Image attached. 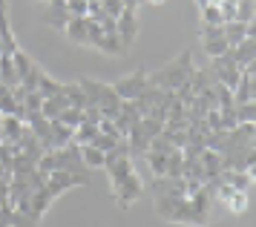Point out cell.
Instances as JSON below:
<instances>
[{"label":"cell","mask_w":256,"mask_h":227,"mask_svg":"<svg viewBox=\"0 0 256 227\" xmlns=\"http://www.w3.org/2000/svg\"><path fill=\"white\" fill-rule=\"evenodd\" d=\"M0 227H12V224H9V222H0Z\"/></svg>","instance_id":"40"},{"label":"cell","mask_w":256,"mask_h":227,"mask_svg":"<svg viewBox=\"0 0 256 227\" xmlns=\"http://www.w3.org/2000/svg\"><path fill=\"white\" fill-rule=\"evenodd\" d=\"M58 121H60V124H66V126H72V130H75V126H78V124L84 121V112H81V110H72V106H66V110L60 112Z\"/></svg>","instance_id":"30"},{"label":"cell","mask_w":256,"mask_h":227,"mask_svg":"<svg viewBox=\"0 0 256 227\" xmlns=\"http://www.w3.org/2000/svg\"><path fill=\"white\" fill-rule=\"evenodd\" d=\"M198 161H202V170H204V178H216L222 172V152H213V150L204 147V152L198 156Z\"/></svg>","instance_id":"13"},{"label":"cell","mask_w":256,"mask_h":227,"mask_svg":"<svg viewBox=\"0 0 256 227\" xmlns=\"http://www.w3.org/2000/svg\"><path fill=\"white\" fill-rule=\"evenodd\" d=\"M95 132H98V124H90V121H81V124L72 130V144H78V147H84V144H90L95 138Z\"/></svg>","instance_id":"21"},{"label":"cell","mask_w":256,"mask_h":227,"mask_svg":"<svg viewBox=\"0 0 256 227\" xmlns=\"http://www.w3.org/2000/svg\"><path fill=\"white\" fill-rule=\"evenodd\" d=\"M64 34L70 38L72 44L86 46V18H70V23H66Z\"/></svg>","instance_id":"16"},{"label":"cell","mask_w":256,"mask_h":227,"mask_svg":"<svg viewBox=\"0 0 256 227\" xmlns=\"http://www.w3.org/2000/svg\"><path fill=\"white\" fill-rule=\"evenodd\" d=\"M222 0H196V6L198 9H204V6H219Z\"/></svg>","instance_id":"37"},{"label":"cell","mask_w":256,"mask_h":227,"mask_svg":"<svg viewBox=\"0 0 256 227\" xmlns=\"http://www.w3.org/2000/svg\"><path fill=\"white\" fill-rule=\"evenodd\" d=\"M12 64H14V72H18L20 86H24L26 92H35L38 90V78H40V72H44V69L38 66L35 60L24 52V49H18V52L12 55Z\"/></svg>","instance_id":"2"},{"label":"cell","mask_w":256,"mask_h":227,"mask_svg":"<svg viewBox=\"0 0 256 227\" xmlns=\"http://www.w3.org/2000/svg\"><path fill=\"white\" fill-rule=\"evenodd\" d=\"M40 106H44V95L40 92H26V98H24L26 112H40Z\"/></svg>","instance_id":"32"},{"label":"cell","mask_w":256,"mask_h":227,"mask_svg":"<svg viewBox=\"0 0 256 227\" xmlns=\"http://www.w3.org/2000/svg\"><path fill=\"white\" fill-rule=\"evenodd\" d=\"M213 202H219L228 213H233V216H239V213H244L248 210V193L244 190H233V187H228V184H216V190H213Z\"/></svg>","instance_id":"6"},{"label":"cell","mask_w":256,"mask_h":227,"mask_svg":"<svg viewBox=\"0 0 256 227\" xmlns=\"http://www.w3.org/2000/svg\"><path fill=\"white\" fill-rule=\"evenodd\" d=\"M222 34H224L228 46H236V44H242L244 38H256V26L254 23L230 20V23H222Z\"/></svg>","instance_id":"10"},{"label":"cell","mask_w":256,"mask_h":227,"mask_svg":"<svg viewBox=\"0 0 256 227\" xmlns=\"http://www.w3.org/2000/svg\"><path fill=\"white\" fill-rule=\"evenodd\" d=\"M78 152H81V161H84V167H86V170H104L106 152L95 150L92 144H84V147H78Z\"/></svg>","instance_id":"14"},{"label":"cell","mask_w":256,"mask_h":227,"mask_svg":"<svg viewBox=\"0 0 256 227\" xmlns=\"http://www.w3.org/2000/svg\"><path fill=\"white\" fill-rule=\"evenodd\" d=\"M202 46H204L208 58H219V55H224V52L230 49L228 40H224V34H219V38H202Z\"/></svg>","instance_id":"24"},{"label":"cell","mask_w":256,"mask_h":227,"mask_svg":"<svg viewBox=\"0 0 256 227\" xmlns=\"http://www.w3.org/2000/svg\"><path fill=\"white\" fill-rule=\"evenodd\" d=\"M64 98H66V104H70L72 110H84L86 106V95H84L78 80L75 84H64Z\"/></svg>","instance_id":"20"},{"label":"cell","mask_w":256,"mask_h":227,"mask_svg":"<svg viewBox=\"0 0 256 227\" xmlns=\"http://www.w3.org/2000/svg\"><path fill=\"white\" fill-rule=\"evenodd\" d=\"M101 6H104V12L112 20H118V14L124 12V3H121V0H101Z\"/></svg>","instance_id":"35"},{"label":"cell","mask_w":256,"mask_h":227,"mask_svg":"<svg viewBox=\"0 0 256 227\" xmlns=\"http://www.w3.org/2000/svg\"><path fill=\"white\" fill-rule=\"evenodd\" d=\"M254 176L256 172H248V170H222L219 172V182L233 187V190H250V184H254Z\"/></svg>","instance_id":"12"},{"label":"cell","mask_w":256,"mask_h":227,"mask_svg":"<svg viewBox=\"0 0 256 227\" xmlns=\"http://www.w3.org/2000/svg\"><path fill=\"white\" fill-rule=\"evenodd\" d=\"M6 55V46H3V40H0V58Z\"/></svg>","instance_id":"39"},{"label":"cell","mask_w":256,"mask_h":227,"mask_svg":"<svg viewBox=\"0 0 256 227\" xmlns=\"http://www.w3.org/2000/svg\"><path fill=\"white\" fill-rule=\"evenodd\" d=\"M26 132V124L14 115H0V144H9L14 147Z\"/></svg>","instance_id":"8"},{"label":"cell","mask_w":256,"mask_h":227,"mask_svg":"<svg viewBox=\"0 0 256 227\" xmlns=\"http://www.w3.org/2000/svg\"><path fill=\"white\" fill-rule=\"evenodd\" d=\"M40 218L44 216H38V213H32V210H14L12 207V213H9V224L12 227H38L40 224Z\"/></svg>","instance_id":"17"},{"label":"cell","mask_w":256,"mask_h":227,"mask_svg":"<svg viewBox=\"0 0 256 227\" xmlns=\"http://www.w3.org/2000/svg\"><path fill=\"white\" fill-rule=\"evenodd\" d=\"M182 170H184V156H182V150H173V152L167 156L164 176H167V178H182Z\"/></svg>","instance_id":"23"},{"label":"cell","mask_w":256,"mask_h":227,"mask_svg":"<svg viewBox=\"0 0 256 227\" xmlns=\"http://www.w3.org/2000/svg\"><path fill=\"white\" fill-rule=\"evenodd\" d=\"M219 14H222V23L236 20V0H222L219 3Z\"/></svg>","instance_id":"33"},{"label":"cell","mask_w":256,"mask_h":227,"mask_svg":"<svg viewBox=\"0 0 256 227\" xmlns=\"http://www.w3.org/2000/svg\"><path fill=\"white\" fill-rule=\"evenodd\" d=\"M46 3V12H44V20L52 26V29H66L70 23V12H66V0H44Z\"/></svg>","instance_id":"9"},{"label":"cell","mask_w":256,"mask_h":227,"mask_svg":"<svg viewBox=\"0 0 256 227\" xmlns=\"http://www.w3.org/2000/svg\"><path fill=\"white\" fill-rule=\"evenodd\" d=\"M254 0H236V20L239 23H254Z\"/></svg>","instance_id":"27"},{"label":"cell","mask_w":256,"mask_h":227,"mask_svg":"<svg viewBox=\"0 0 256 227\" xmlns=\"http://www.w3.org/2000/svg\"><path fill=\"white\" fill-rule=\"evenodd\" d=\"M193 69H196V66H193V55H190V49H182L170 64H164L158 72L147 75V84L158 86V90L176 92L182 84H187V78L193 75Z\"/></svg>","instance_id":"1"},{"label":"cell","mask_w":256,"mask_h":227,"mask_svg":"<svg viewBox=\"0 0 256 227\" xmlns=\"http://www.w3.org/2000/svg\"><path fill=\"white\" fill-rule=\"evenodd\" d=\"M147 3H152V6H162V3H167V0H147Z\"/></svg>","instance_id":"38"},{"label":"cell","mask_w":256,"mask_h":227,"mask_svg":"<svg viewBox=\"0 0 256 227\" xmlns=\"http://www.w3.org/2000/svg\"><path fill=\"white\" fill-rule=\"evenodd\" d=\"M0 84H3V86H9V90L20 86L18 72H14V64H12V55H3V58H0Z\"/></svg>","instance_id":"19"},{"label":"cell","mask_w":256,"mask_h":227,"mask_svg":"<svg viewBox=\"0 0 256 227\" xmlns=\"http://www.w3.org/2000/svg\"><path fill=\"white\" fill-rule=\"evenodd\" d=\"M202 12V26H222V14H219V6H204Z\"/></svg>","instance_id":"29"},{"label":"cell","mask_w":256,"mask_h":227,"mask_svg":"<svg viewBox=\"0 0 256 227\" xmlns=\"http://www.w3.org/2000/svg\"><path fill=\"white\" fill-rule=\"evenodd\" d=\"M95 49L98 52H104V55L116 58V55H124V46H121V40H118V34H101L98 40H95Z\"/></svg>","instance_id":"18"},{"label":"cell","mask_w":256,"mask_h":227,"mask_svg":"<svg viewBox=\"0 0 256 227\" xmlns=\"http://www.w3.org/2000/svg\"><path fill=\"white\" fill-rule=\"evenodd\" d=\"M233 112H236V121L239 124H256V101L239 104V106H233Z\"/></svg>","instance_id":"26"},{"label":"cell","mask_w":256,"mask_h":227,"mask_svg":"<svg viewBox=\"0 0 256 227\" xmlns=\"http://www.w3.org/2000/svg\"><path fill=\"white\" fill-rule=\"evenodd\" d=\"M147 75H150V72L136 69V72H130L124 78H118L116 84H112V90H116V95L121 101H136L141 92L147 90Z\"/></svg>","instance_id":"3"},{"label":"cell","mask_w":256,"mask_h":227,"mask_svg":"<svg viewBox=\"0 0 256 227\" xmlns=\"http://www.w3.org/2000/svg\"><path fill=\"white\" fill-rule=\"evenodd\" d=\"M38 3H44V0H38Z\"/></svg>","instance_id":"41"},{"label":"cell","mask_w":256,"mask_h":227,"mask_svg":"<svg viewBox=\"0 0 256 227\" xmlns=\"http://www.w3.org/2000/svg\"><path fill=\"white\" fill-rule=\"evenodd\" d=\"M35 92H40L44 98H52V95H60V92H64V84H60V80H55V78H49L46 72H40Z\"/></svg>","instance_id":"22"},{"label":"cell","mask_w":256,"mask_h":227,"mask_svg":"<svg viewBox=\"0 0 256 227\" xmlns=\"http://www.w3.org/2000/svg\"><path fill=\"white\" fill-rule=\"evenodd\" d=\"M210 75H213V80H216V84H222V86L233 90V86L239 84V78H242V69L236 66V60L224 52V55L213 58V69H210Z\"/></svg>","instance_id":"5"},{"label":"cell","mask_w":256,"mask_h":227,"mask_svg":"<svg viewBox=\"0 0 256 227\" xmlns=\"http://www.w3.org/2000/svg\"><path fill=\"white\" fill-rule=\"evenodd\" d=\"M222 34V26H202L198 29V38H219Z\"/></svg>","instance_id":"36"},{"label":"cell","mask_w":256,"mask_h":227,"mask_svg":"<svg viewBox=\"0 0 256 227\" xmlns=\"http://www.w3.org/2000/svg\"><path fill=\"white\" fill-rule=\"evenodd\" d=\"M144 158L150 161L152 176H156V178H162V176H164V167H167V156H162V152H147Z\"/></svg>","instance_id":"28"},{"label":"cell","mask_w":256,"mask_h":227,"mask_svg":"<svg viewBox=\"0 0 256 227\" xmlns=\"http://www.w3.org/2000/svg\"><path fill=\"white\" fill-rule=\"evenodd\" d=\"M250 101H256V75L242 72L239 84L233 86V106H239V104H250Z\"/></svg>","instance_id":"11"},{"label":"cell","mask_w":256,"mask_h":227,"mask_svg":"<svg viewBox=\"0 0 256 227\" xmlns=\"http://www.w3.org/2000/svg\"><path fill=\"white\" fill-rule=\"evenodd\" d=\"M86 3H90V0H66L70 18H86Z\"/></svg>","instance_id":"34"},{"label":"cell","mask_w":256,"mask_h":227,"mask_svg":"<svg viewBox=\"0 0 256 227\" xmlns=\"http://www.w3.org/2000/svg\"><path fill=\"white\" fill-rule=\"evenodd\" d=\"M70 104H66V98H64V92L60 95H52V98H44V106H40V115L44 118H49V121H58L60 112L66 110Z\"/></svg>","instance_id":"15"},{"label":"cell","mask_w":256,"mask_h":227,"mask_svg":"<svg viewBox=\"0 0 256 227\" xmlns=\"http://www.w3.org/2000/svg\"><path fill=\"white\" fill-rule=\"evenodd\" d=\"M84 184H90V176H78V172H64V170H55L46 176V193L52 198H58L60 193H66L72 187H84Z\"/></svg>","instance_id":"4"},{"label":"cell","mask_w":256,"mask_h":227,"mask_svg":"<svg viewBox=\"0 0 256 227\" xmlns=\"http://www.w3.org/2000/svg\"><path fill=\"white\" fill-rule=\"evenodd\" d=\"M95 150H101V152H110V150L118 144V138H110V136H104V132H95V138L90 141Z\"/></svg>","instance_id":"31"},{"label":"cell","mask_w":256,"mask_h":227,"mask_svg":"<svg viewBox=\"0 0 256 227\" xmlns=\"http://www.w3.org/2000/svg\"><path fill=\"white\" fill-rule=\"evenodd\" d=\"M116 34H118V40H121V46H124V52H127L132 44H136V38H138V20H136V9H124L121 14H118Z\"/></svg>","instance_id":"7"},{"label":"cell","mask_w":256,"mask_h":227,"mask_svg":"<svg viewBox=\"0 0 256 227\" xmlns=\"http://www.w3.org/2000/svg\"><path fill=\"white\" fill-rule=\"evenodd\" d=\"M138 130H141V136L147 138V141H152L156 136H162V132H164V124H162V121H156V118H141Z\"/></svg>","instance_id":"25"}]
</instances>
